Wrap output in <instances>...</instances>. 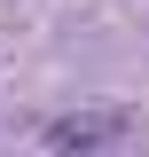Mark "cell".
Instances as JSON below:
<instances>
[{"label":"cell","instance_id":"1","mask_svg":"<svg viewBox=\"0 0 149 157\" xmlns=\"http://www.w3.org/2000/svg\"><path fill=\"white\" fill-rule=\"evenodd\" d=\"M118 134H126L118 110H71V118L47 126V149H102V141H118Z\"/></svg>","mask_w":149,"mask_h":157}]
</instances>
